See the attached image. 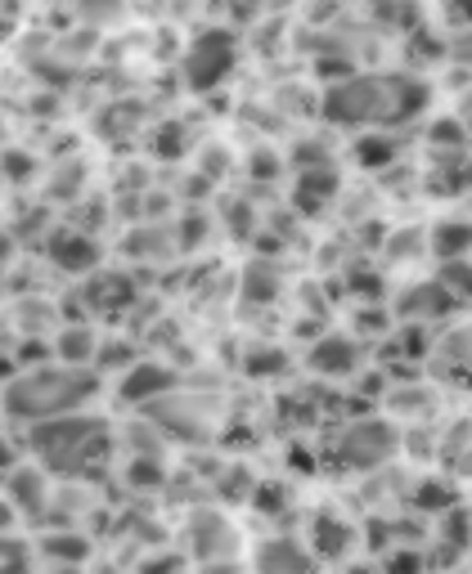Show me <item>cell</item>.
<instances>
[{
	"mask_svg": "<svg viewBox=\"0 0 472 574\" xmlns=\"http://www.w3.org/2000/svg\"><path fill=\"white\" fill-rule=\"evenodd\" d=\"M378 103H383L378 86H338L329 99V112L334 118H347V122H360V118H374Z\"/></svg>",
	"mask_w": 472,
	"mask_h": 574,
	"instance_id": "cell-5",
	"label": "cell"
},
{
	"mask_svg": "<svg viewBox=\"0 0 472 574\" xmlns=\"http://www.w3.org/2000/svg\"><path fill=\"white\" fill-rule=\"evenodd\" d=\"M262 565H266V574H311L315 570V561L298 544H270L262 552Z\"/></svg>",
	"mask_w": 472,
	"mask_h": 574,
	"instance_id": "cell-6",
	"label": "cell"
},
{
	"mask_svg": "<svg viewBox=\"0 0 472 574\" xmlns=\"http://www.w3.org/2000/svg\"><path fill=\"white\" fill-rule=\"evenodd\" d=\"M86 391H90V381L46 373V377L19 381L14 395H10V408H27L23 417H50V413H59V408H68V404H77Z\"/></svg>",
	"mask_w": 472,
	"mask_h": 574,
	"instance_id": "cell-1",
	"label": "cell"
},
{
	"mask_svg": "<svg viewBox=\"0 0 472 574\" xmlns=\"http://www.w3.org/2000/svg\"><path fill=\"white\" fill-rule=\"evenodd\" d=\"M468 243H472V229H468V224H441V239H437L441 252H450V247L459 252V247H468Z\"/></svg>",
	"mask_w": 472,
	"mask_h": 574,
	"instance_id": "cell-9",
	"label": "cell"
},
{
	"mask_svg": "<svg viewBox=\"0 0 472 574\" xmlns=\"http://www.w3.org/2000/svg\"><path fill=\"white\" fill-rule=\"evenodd\" d=\"M446 305H450V296L441 288H423V292L406 296V315H441Z\"/></svg>",
	"mask_w": 472,
	"mask_h": 574,
	"instance_id": "cell-7",
	"label": "cell"
},
{
	"mask_svg": "<svg viewBox=\"0 0 472 574\" xmlns=\"http://www.w3.org/2000/svg\"><path fill=\"white\" fill-rule=\"evenodd\" d=\"M230 68H234V41L226 32H203L185 54V72L194 90H211L221 76H230Z\"/></svg>",
	"mask_w": 472,
	"mask_h": 574,
	"instance_id": "cell-2",
	"label": "cell"
},
{
	"mask_svg": "<svg viewBox=\"0 0 472 574\" xmlns=\"http://www.w3.org/2000/svg\"><path fill=\"white\" fill-rule=\"evenodd\" d=\"M63 260L72 265V270H82V265L90 260V247H86V243H77V239H63Z\"/></svg>",
	"mask_w": 472,
	"mask_h": 574,
	"instance_id": "cell-10",
	"label": "cell"
},
{
	"mask_svg": "<svg viewBox=\"0 0 472 574\" xmlns=\"http://www.w3.org/2000/svg\"><path fill=\"white\" fill-rule=\"evenodd\" d=\"M95 436H99V431H90V423H77V417H63V423H50V427L36 431V444H41V453H46V457H55L59 467H72V463H77V453H82V449H95Z\"/></svg>",
	"mask_w": 472,
	"mask_h": 574,
	"instance_id": "cell-3",
	"label": "cell"
},
{
	"mask_svg": "<svg viewBox=\"0 0 472 574\" xmlns=\"http://www.w3.org/2000/svg\"><path fill=\"white\" fill-rule=\"evenodd\" d=\"M162 387H171V377H167L162 368H140V373H135V381H126V395H144V391H162Z\"/></svg>",
	"mask_w": 472,
	"mask_h": 574,
	"instance_id": "cell-8",
	"label": "cell"
},
{
	"mask_svg": "<svg viewBox=\"0 0 472 574\" xmlns=\"http://www.w3.org/2000/svg\"><path fill=\"white\" fill-rule=\"evenodd\" d=\"M391 444H396V436H391L383 423H360V427H351V436L342 440V453L351 457L355 467H374V463H383V457L391 453Z\"/></svg>",
	"mask_w": 472,
	"mask_h": 574,
	"instance_id": "cell-4",
	"label": "cell"
}]
</instances>
